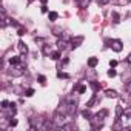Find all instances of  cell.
<instances>
[{
  "mask_svg": "<svg viewBox=\"0 0 131 131\" xmlns=\"http://www.w3.org/2000/svg\"><path fill=\"white\" fill-rule=\"evenodd\" d=\"M126 60H128V63H131V54L128 56V59H126Z\"/></svg>",
  "mask_w": 131,
  "mask_h": 131,
  "instance_id": "obj_36",
  "label": "cell"
},
{
  "mask_svg": "<svg viewBox=\"0 0 131 131\" xmlns=\"http://www.w3.org/2000/svg\"><path fill=\"white\" fill-rule=\"evenodd\" d=\"M8 106H11V103H9L8 100H2V108L5 110V108H8Z\"/></svg>",
  "mask_w": 131,
  "mask_h": 131,
  "instance_id": "obj_22",
  "label": "cell"
},
{
  "mask_svg": "<svg viewBox=\"0 0 131 131\" xmlns=\"http://www.w3.org/2000/svg\"><path fill=\"white\" fill-rule=\"evenodd\" d=\"M51 59H52V60H59V59H60V52H59V51L51 52Z\"/></svg>",
  "mask_w": 131,
  "mask_h": 131,
  "instance_id": "obj_14",
  "label": "cell"
},
{
  "mask_svg": "<svg viewBox=\"0 0 131 131\" xmlns=\"http://www.w3.org/2000/svg\"><path fill=\"white\" fill-rule=\"evenodd\" d=\"M123 116H126V117H131V108H129V106H126V108L123 110Z\"/></svg>",
  "mask_w": 131,
  "mask_h": 131,
  "instance_id": "obj_15",
  "label": "cell"
},
{
  "mask_svg": "<svg viewBox=\"0 0 131 131\" xmlns=\"http://www.w3.org/2000/svg\"><path fill=\"white\" fill-rule=\"evenodd\" d=\"M57 76H59L60 79H68V74H65V73H59Z\"/></svg>",
  "mask_w": 131,
  "mask_h": 131,
  "instance_id": "obj_28",
  "label": "cell"
},
{
  "mask_svg": "<svg viewBox=\"0 0 131 131\" xmlns=\"http://www.w3.org/2000/svg\"><path fill=\"white\" fill-rule=\"evenodd\" d=\"M105 96H106V97H113V99H114V97H119L117 91H114V90H106V91H105Z\"/></svg>",
  "mask_w": 131,
  "mask_h": 131,
  "instance_id": "obj_8",
  "label": "cell"
},
{
  "mask_svg": "<svg viewBox=\"0 0 131 131\" xmlns=\"http://www.w3.org/2000/svg\"><path fill=\"white\" fill-rule=\"evenodd\" d=\"M125 90H126V91H128V93L131 94V82H128V83L125 85Z\"/></svg>",
  "mask_w": 131,
  "mask_h": 131,
  "instance_id": "obj_27",
  "label": "cell"
},
{
  "mask_svg": "<svg viewBox=\"0 0 131 131\" xmlns=\"http://www.w3.org/2000/svg\"><path fill=\"white\" fill-rule=\"evenodd\" d=\"M96 99H97V97H96V96H93V97H91V99L88 100V103H86V106H93V105H94V102H96Z\"/></svg>",
  "mask_w": 131,
  "mask_h": 131,
  "instance_id": "obj_17",
  "label": "cell"
},
{
  "mask_svg": "<svg viewBox=\"0 0 131 131\" xmlns=\"http://www.w3.org/2000/svg\"><path fill=\"white\" fill-rule=\"evenodd\" d=\"M82 116H83V117H86V119H91V117H93V114H91V111H90V110H83V111H82Z\"/></svg>",
  "mask_w": 131,
  "mask_h": 131,
  "instance_id": "obj_12",
  "label": "cell"
},
{
  "mask_svg": "<svg viewBox=\"0 0 131 131\" xmlns=\"http://www.w3.org/2000/svg\"><path fill=\"white\" fill-rule=\"evenodd\" d=\"M116 65H117V60H111V62H110V67H113V68H114Z\"/></svg>",
  "mask_w": 131,
  "mask_h": 131,
  "instance_id": "obj_33",
  "label": "cell"
},
{
  "mask_svg": "<svg viewBox=\"0 0 131 131\" xmlns=\"http://www.w3.org/2000/svg\"><path fill=\"white\" fill-rule=\"evenodd\" d=\"M57 17H59V14H57V13H54V11H52V13H49V20H56Z\"/></svg>",
  "mask_w": 131,
  "mask_h": 131,
  "instance_id": "obj_18",
  "label": "cell"
},
{
  "mask_svg": "<svg viewBox=\"0 0 131 131\" xmlns=\"http://www.w3.org/2000/svg\"><path fill=\"white\" fill-rule=\"evenodd\" d=\"M13 20H9L8 17H6V13H5V9H2V28H5L8 23H11Z\"/></svg>",
  "mask_w": 131,
  "mask_h": 131,
  "instance_id": "obj_6",
  "label": "cell"
},
{
  "mask_svg": "<svg viewBox=\"0 0 131 131\" xmlns=\"http://www.w3.org/2000/svg\"><path fill=\"white\" fill-rule=\"evenodd\" d=\"M108 2H110V0H97V3H99V5H106Z\"/></svg>",
  "mask_w": 131,
  "mask_h": 131,
  "instance_id": "obj_32",
  "label": "cell"
},
{
  "mask_svg": "<svg viewBox=\"0 0 131 131\" xmlns=\"http://www.w3.org/2000/svg\"><path fill=\"white\" fill-rule=\"evenodd\" d=\"M17 125V119H11L9 120V126H16Z\"/></svg>",
  "mask_w": 131,
  "mask_h": 131,
  "instance_id": "obj_26",
  "label": "cell"
},
{
  "mask_svg": "<svg viewBox=\"0 0 131 131\" xmlns=\"http://www.w3.org/2000/svg\"><path fill=\"white\" fill-rule=\"evenodd\" d=\"M91 88H93V90H94V91H97V90H99V88H100V85H99V83H97V82H91Z\"/></svg>",
  "mask_w": 131,
  "mask_h": 131,
  "instance_id": "obj_20",
  "label": "cell"
},
{
  "mask_svg": "<svg viewBox=\"0 0 131 131\" xmlns=\"http://www.w3.org/2000/svg\"><path fill=\"white\" fill-rule=\"evenodd\" d=\"M17 48H19V51H20L22 54H26V52H28V46H26V45H25V43H23L22 40H20V42L17 43Z\"/></svg>",
  "mask_w": 131,
  "mask_h": 131,
  "instance_id": "obj_7",
  "label": "cell"
},
{
  "mask_svg": "<svg viewBox=\"0 0 131 131\" xmlns=\"http://www.w3.org/2000/svg\"><path fill=\"white\" fill-rule=\"evenodd\" d=\"M25 67H26V63H23V62H20V63H17V65H11L9 74L14 76V77H19V76H22V74L25 73Z\"/></svg>",
  "mask_w": 131,
  "mask_h": 131,
  "instance_id": "obj_3",
  "label": "cell"
},
{
  "mask_svg": "<svg viewBox=\"0 0 131 131\" xmlns=\"http://www.w3.org/2000/svg\"><path fill=\"white\" fill-rule=\"evenodd\" d=\"M32 94H34V90H32V88H28L26 93H25V96H28V97H31Z\"/></svg>",
  "mask_w": 131,
  "mask_h": 131,
  "instance_id": "obj_21",
  "label": "cell"
},
{
  "mask_svg": "<svg viewBox=\"0 0 131 131\" xmlns=\"http://www.w3.org/2000/svg\"><path fill=\"white\" fill-rule=\"evenodd\" d=\"M85 91H86V86H85V85H80V86H79V93L82 94V93H85Z\"/></svg>",
  "mask_w": 131,
  "mask_h": 131,
  "instance_id": "obj_24",
  "label": "cell"
},
{
  "mask_svg": "<svg viewBox=\"0 0 131 131\" xmlns=\"http://www.w3.org/2000/svg\"><path fill=\"white\" fill-rule=\"evenodd\" d=\"M65 122H67V114H65V113H62V111H56V114H54V119H52V123H54V126H57V128H62V126L65 125Z\"/></svg>",
  "mask_w": 131,
  "mask_h": 131,
  "instance_id": "obj_2",
  "label": "cell"
},
{
  "mask_svg": "<svg viewBox=\"0 0 131 131\" xmlns=\"http://www.w3.org/2000/svg\"><path fill=\"white\" fill-rule=\"evenodd\" d=\"M110 43H111V45H110V46H111V49H114L116 52L122 51V48H123V46H122V42H120V40H111Z\"/></svg>",
  "mask_w": 131,
  "mask_h": 131,
  "instance_id": "obj_5",
  "label": "cell"
},
{
  "mask_svg": "<svg viewBox=\"0 0 131 131\" xmlns=\"http://www.w3.org/2000/svg\"><path fill=\"white\" fill-rule=\"evenodd\" d=\"M97 62H99L97 57H90V59H88V67H90V68H94L96 65H97Z\"/></svg>",
  "mask_w": 131,
  "mask_h": 131,
  "instance_id": "obj_9",
  "label": "cell"
},
{
  "mask_svg": "<svg viewBox=\"0 0 131 131\" xmlns=\"http://www.w3.org/2000/svg\"><path fill=\"white\" fill-rule=\"evenodd\" d=\"M42 51H43L45 56H51V52H52L51 51V45H43V49Z\"/></svg>",
  "mask_w": 131,
  "mask_h": 131,
  "instance_id": "obj_10",
  "label": "cell"
},
{
  "mask_svg": "<svg viewBox=\"0 0 131 131\" xmlns=\"http://www.w3.org/2000/svg\"><path fill=\"white\" fill-rule=\"evenodd\" d=\"M82 42V37H77V39H73V46H79V43Z\"/></svg>",
  "mask_w": 131,
  "mask_h": 131,
  "instance_id": "obj_16",
  "label": "cell"
},
{
  "mask_svg": "<svg viewBox=\"0 0 131 131\" xmlns=\"http://www.w3.org/2000/svg\"><path fill=\"white\" fill-rule=\"evenodd\" d=\"M106 114H108V111L106 110H100L97 114H94L90 120H91V126L94 128V129H97V128H100L102 125H103V119L106 117Z\"/></svg>",
  "mask_w": 131,
  "mask_h": 131,
  "instance_id": "obj_1",
  "label": "cell"
},
{
  "mask_svg": "<svg viewBox=\"0 0 131 131\" xmlns=\"http://www.w3.org/2000/svg\"><path fill=\"white\" fill-rule=\"evenodd\" d=\"M11 113H13V114H16V113H17V108H16V105H14V103H11Z\"/></svg>",
  "mask_w": 131,
  "mask_h": 131,
  "instance_id": "obj_31",
  "label": "cell"
},
{
  "mask_svg": "<svg viewBox=\"0 0 131 131\" xmlns=\"http://www.w3.org/2000/svg\"><path fill=\"white\" fill-rule=\"evenodd\" d=\"M25 34V29L23 28H19V36H23Z\"/></svg>",
  "mask_w": 131,
  "mask_h": 131,
  "instance_id": "obj_34",
  "label": "cell"
},
{
  "mask_svg": "<svg viewBox=\"0 0 131 131\" xmlns=\"http://www.w3.org/2000/svg\"><path fill=\"white\" fill-rule=\"evenodd\" d=\"M108 76H110V77H114V76H116V71H114V70H108Z\"/></svg>",
  "mask_w": 131,
  "mask_h": 131,
  "instance_id": "obj_29",
  "label": "cell"
},
{
  "mask_svg": "<svg viewBox=\"0 0 131 131\" xmlns=\"http://www.w3.org/2000/svg\"><path fill=\"white\" fill-rule=\"evenodd\" d=\"M39 82H40V83H45V82H46V77H45V76H39Z\"/></svg>",
  "mask_w": 131,
  "mask_h": 131,
  "instance_id": "obj_30",
  "label": "cell"
},
{
  "mask_svg": "<svg viewBox=\"0 0 131 131\" xmlns=\"http://www.w3.org/2000/svg\"><path fill=\"white\" fill-rule=\"evenodd\" d=\"M77 2H79V6L80 8H86V5L90 3V0H77Z\"/></svg>",
  "mask_w": 131,
  "mask_h": 131,
  "instance_id": "obj_13",
  "label": "cell"
},
{
  "mask_svg": "<svg viewBox=\"0 0 131 131\" xmlns=\"http://www.w3.org/2000/svg\"><path fill=\"white\" fill-rule=\"evenodd\" d=\"M22 62V57H11L9 59V63L11 65H17V63H20Z\"/></svg>",
  "mask_w": 131,
  "mask_h": 131,
  "instance_id": "obj_11",
  "label": "cell"
},
{
  "mask_svg": "<svg viewBox=\"0 0 131 131\" xmlns=\"http://www.w3.org/2000/svg\"><path fill=\"white\" fill-rule=\"evenodd\" d=\"M57 48H59V51H65V49H70L71 46H70V42H68V40L62 39V40L57 42Z\"/></svg>",
  "mask_w": 131,
  "mask_h": 131,
  "instance_id": "obj_4",
  "label": "cell"
},
{
  "mask_svg": "<svg viewBox=\"0 0 131 131\" xmlns=\"http://www.w3.org/2000/svg\"><path fill=\"white\" fill-rule=\"evenodd\" d=\"M116 111H117V117L122 114V105H117V108H116Z\"/></svg>",
  "mask_w": 131,
  "mask_h": 131,
  "instance_id": "obj_25",
  "label": "cell"
},
{
  "mask_svg": "<svg viewBox=\"0 0 131 131\" xmlns=\"http://www.w3.org/2000/svg\"><path fill=\"white\" fill-rule=\"evenodd\" d=\"M54 34L56 36H62V29L60 28H54Z\"/></svg>",
  "mask_w": 131,
  "mask_h": 131,
  "instance_id": "obj_23",
  "label": "cell"
},
{
  "mask_svg": "<svg viewBox=\"0 0 131 131\" xmlns=\"http://www.w3.org/2000/svg\"><path fill=\"white\" fill-rule=\"evenodd\" d=\"M42 13H48V8H46V6H45V5H43V6H42Z\"/></svg>",
  "mask_w": 131,
  "mask_h": 131,
  "instance_id": "obj_35",
  "label": "cell"
},
{
  "mask_svg": "<svg viewBox=\"0 0 131 131\" xmlns=\"http://www.w3.org/2000/svg\"><path fill=\"white\" fill-rule=\"evenodd\" d=\"M128 2H131V0H128Z\"/></svg>",
  "mask_w": 131,
  "mask_h": 131,
  "instance_id": "obj_37",
  "label": "cell"
},
{
  "mask_svg": "<svg viewBox=\"0 0 131 131\" xmlns=\"http://www.w3.org/2000/svg\"><path fill=\"white\" fill-rule=\"evenodd\" d=\"M113 19H114V23H119L120 22V17H119L117 13H113Z\"/></svg>",
  "mask_w": 131,
  "mask_h": 131,
  "instance_id": "obj_19",
  "label": "cell"
}]
</instances>
